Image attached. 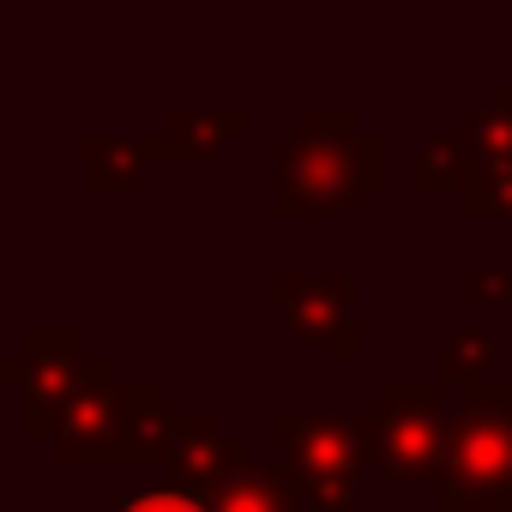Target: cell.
Returning a JSON list of instances; mask_svg holds the SVG:
<instances>
[{
    "instance_id": "obj_1",
    "label": "cell",
    "mask_w": 512,
    "mask_h": 512,
    "mask_svg": "<svg viewBox=\"0 0 512 512\" xmlns=\"http://www.w3.org/2000/svg\"><path fill=\"white\" fill-rule=\"evenodd\" d=\"M380 181V139L356 127L350 109H308L302 133L278 151V217L350 211Z\"/></svg>"
},
{
    "instance_id": "obj_2",
    "label": "cell",
    "mask_w": 512,
    "mask_h": 512,
    "mask_svg": "<svg viewBox=\"0 0 512 512\" xmlns=\"http://www.w3.org/2000/svg\"><path fill=\"white\" fill-rule=\"evenodd\" d=\"M440 512H512V380H488L452 410Z\"/></svg>"
},
{
    "instance_id": "obj_3",
    "label": "cell",
    "mask_w": 512,
    "mask_h": 512,
    "mask_svg": "<svg viewBox=\"0 0 512 512\" xmlns=\"http://www.w3.org/2000/svg\"><path fill=\"white\" fill-rule=\"evenodd\" d=\"M163 392L157 386H115L109 374L91 380L73 410L55 428V458L61 464H91V458H157V434H163Z\"/></svg>"
},
{
    "instance_id": "obj_4",
    "label": "cell",
    "mask_w": 512,
    "mask_h": 512,
    "mask_svg": "<svg viewBox=\"0 0 512 512\" xmlns=\"http://www.w3.org/2000/svg\"><path fill=\"white\" fill-rule=\"evenodd\" d=\"M446 410L434 398V386H392L374 410H356V434H362V458L398 482L416 488L434 470H446Z\"/></svg>"
},
{
    "instance_id": "obj_5",
    "label": "cell",
    "mask_w": 512,
    "mask_h": 512,
    "mask_svg": "<svg viewBox=\"0 0 512 512\" xmlns=\"http://www.w3.org/2000/svg\"><path fill=\"white\" fill-rule=\"evenodd\" d=\"M278 446H284V476L296 482L302 506L314 512H356V464H362V434L356 416L338 410H278L272 416Z\"/></svg>"
},
{
    "instance_id": "obj_6",
    "label": "cell",
    "mask_w": 512,
    "mask_h": 512,
    "mask_svg": "<svg viewBox=\"0 0 512 512\" xmlns=\"http://www.w3.org/2000/svg\"><path fill=\"white\" fill-rule=\"evenodd\" d=\"M103 374H109V362L91 356L79 344V332H31V344L19 356H7V380L25 386V422H31V434H49V440H55L61 416L73 410V398Z\"/></svg>"
},
{
    "instance_id": "obj_7",
    "label": "cell",
    "mask_w": 512,
    "mask_h": 512,
    "mask_svg": "<svg viewBox=\"0 0 512 512\" xmlns=\"http://www.w3.org/2000/svg\"><path fill=\"white\" fill-rule=\"evenodd\" d=\"M278 314L290 338L350 356L356 350V278L350 272H278Z\"/></svg>"
},
{
    "instance_id": "obj_8",
    "label": "cell",
    "mask_w": 512,
    "mask_h": 512,
    "mask_svg": "<svg viewBox=\"0 0 512 512\" xmlns=\"http://www.w3.org/2000/svg\"><path fill=\"white\" fill-rule=\"evenodd\" d=\"M157 464H169L175 482L223 488L229 476L247 470V446L235 434H223V422L211 410H169L163 434H157Z\"/></svg>"
},
{
    "instance_id": "obj_9",
    "label": "cell",
    "mask_w": 512,
    "mask_h": 512,
    "mask_svg": "<svg viewBox=\"0 0 512 512\" xmlns=\"http://www.w3.org/2000/svg\"><path fill=\"white\" fill-rule=\"evenodd\" d=\"M241 127H247V115H235V109H223V115H187V109H175V115H163V133L139 139V151H145V163L151 157H217Z\"/></svg>"
},
{
    "instance_id": "obj_10",
    "label": "cell",
    "mask_w": 512,
    "mask_h": 512,
    "mask_svg": "<svg viewBox=\"0 0 512 512\" xmlns=\"http://www.w3.org/2000/svg\"><path fill=\"white\" fill-rule=\"evenodd\" d=\"M410 181L428 193V187H464L470 193V181H476V151H470V139L464 133H434V139H422L416 145V157H410Z\"/></svg>"
},
{
    "instance_id": "obj_11",
    "label": "cell",
    "mask_w": 512,
    "mask_h": 512,
    "mask_svg": "<svg viewBox=\"0 0 512 512\" xmlns=\"http://www.w3.org/2000/svg\"><path fill=\"white\" fill-rule=\"evenodd\" d=\"M464 139L476 151V163H512V79H500L482 109L464 121Z\"/></svg>"
},
{
    "instance_id": "obj_12",
    "label": "cell",
    "mask_w": 512,
    "mask_h": 512,
    "mask_svg": "<svg viewBox=\"0 0 512 512\" xmlns=\"http://www.w3.org/2000/svg\"><path fill=\"white\" fill-rule=\"evenodd\" d=\"M494 368V338L488 332H470V326H458V332H446V344H440V380L446 386H482V374Z\"/></svg>"
},
{
    "instance_id": "obj_13",
    "label": "cell",
    "mask_w": 512,
    "mask_h": 512,
    "mask_svg": "<svg viewBox=\"0 0 512 512\" xmlns=\"http://www.w3.org/2000/svg\"><path fill=\"white\" fill-rule=\"evenodd\" d=\"M139 163H145L139 139H133V145H127V139H91V145H85V181H91V187H127V181L139 175Z\"/></svg>"
},
{
    "instance_id": "obj_14",
    "label": "cell",
    "mask_w": 512,
    "mask_h": 512,
    "mask_svg": "<svg viewBox=\"0 0 512 512\" xmlns=\"http://www.w3.org/2000/svg\"><path fill=\"white\" fill-rule=\"evenodd\" d=\"M464 211L470 217H512V163H476Z\"/></svg>"
},
{
    "instance_id": "obj_15",
    "label": "cell",
    "mask_w": 512,
    "mask_h": 512,
    "mask_svg": "<svg viewBox=\"0 0 512 512\" xmlns=\"http://www.w3.org/2000/svg\"><path fill=\"white\" fill-rule=\"evenodd\" d=\"M121 512H211V500H199L187 488H151V494L121 500Z\"/></svg>"
},
{
    "instance_id": "obj_16",
    "label": "cell",
    "mask_w": 512,
    "mask_h": 512,
    "mask_svg": "<svg viewBox=\"0 0 512 512\" xmlns=\"http://www.w3.org/2000/svg\"><path fill=\"white\" fill-rule=\"evenodd\" d=\"M470 302H512V272L500 266V272H470Z\"/></svg>"
}]
</instances>
